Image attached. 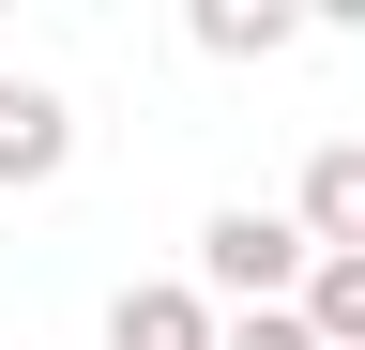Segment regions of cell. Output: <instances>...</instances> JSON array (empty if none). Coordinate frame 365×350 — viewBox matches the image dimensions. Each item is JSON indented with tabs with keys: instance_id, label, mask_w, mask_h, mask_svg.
Instances as JSON below:
<instances>
[{
	"instance_id": "cell-1",
	"label": "cell",
	"mask_w": 365,
	"mask_h": 350,
	"mask_svg": "<svg viewBox=\"0 0 365 350\" xmlns=\"http://www.w3.org/2000/svg\"><path fill=\"white\" fill-rule=\"evenodd\" d=\"M198 289L228 304V320L304 304V289H319V229H304V213H274V198H228V213H198Z\"/></svg>"
},
{
	"instance_id": "cell-5",
	"label": "cell",
	"mask_w": 365,
	"mask_h": 350,
	"mask_svg": "<svg viewBox=\"0 0 365 350\" xmlns=\"http://www.w3.org/2000/svg\"><path fill=\"white\" fill-rule=\"evenodd\" d=\"M274 46H304L289 0H198V61H274Z\"/></svg>"
},
{
	"instance_id": "cell-3",
	"label": "cell",
	"mask_w": 365,
	"mask_h": 350,
	"mask_svg": "<svg viewBox=\"0 0 365 350\" xmlns=\"http://www.w3.org/2000/svg\"><path fill=\"white\" fill-rule=\"evenodd\" d=\"M107 350H228V304H213L198 274H137V289L107 304Z\"/></svg>"
},
{
	"instance_id": "cell-2",
	"label": "cell",
	"mask_w": 365,
	"mask_h": 350,
	"mask_svg": "<svg viewBox=\"0 0 365 350\" xmlns=\"http://www.w3.org/2000/svg\"><path fill=\"white\" fill-rule=\"evenodd\" d=\"M76 168V92L61 76H0V198H46Z\"/></svg>"
},
{
	"instance_id": "cell-7",
	"label": "cell",
	"mask_w": 365,
	"mask_h": 350,
	"mask_svg": "<svg viewBox=\"0 0 365 350\" xmlns=\"http://www.w3.org/2000/svg\"><path fill=\"white\" fill-rule=\"evenodd\" d=\"M228 350H319V320L304 304H259V320H228Z\"/></svg>"
},
{
	"instance_id": "cell-6",
	"label": "cell",
	"mask_w": 365,
	"mask_h": 350,
	"mask_svg": "<svg viewBox=\"0 0 365 350\" xmlns=\"http://www.w3.org/2000/svg\"><path fill=\"white\" fill-rule=\"evenodd\" d=\"M304 320H319V350H365V259H319Z\"/></svg>"
},
{
	"instance_id": "cell-4",
	"label": "cell",
	"mask_w": 365,
	"mask_h": 350,
	"mask_svg": "<svg viewBox=\"0 0 365 350\" xmlns=\"http://www.w3.org/2000/svg\"><path fill=\"white\" fill-rule=\"evenodd\" d=\"M289 213L319 229V259H365V138H319L304 183H289Z\"/></svg>"
}]
</instances>
